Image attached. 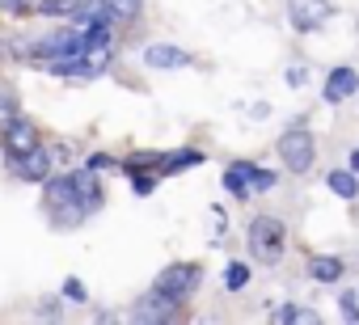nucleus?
<instances>
[{"instance_id":"nucleus-23","label":"nucleus","mask_w":359,"mask_h":325,"mask_svg":"<svg viewBox=\"0 0 359 325\" xmlns=\"http://www.w3.org/2000/svg\"><path fill=\"white\" fill-rule=\"evenodd\" d=\"M351 174H359V148L351 152Z\"/></svg>"},{"instance_id":"nucleus-13","label":"nucleus","mask_w":359,"mask_h":325,"mask_svg":"<svg viewBox=\"0 0 359 325\" xmlns=\"http://www.w3.org/2000/svg\"><path fill=\"white\" fill-rule=\"evenodd\" d=\"M97 9L114 22H135L140 9H144V0H97Z\"/></svg>"},{"instance_id":"nucleus-7","label":"nucleus","mask_w":359,"mask_h":325,"mask_svg":"<svg viewBox=\"0 0 359 325\" xmlns=\"http://www.w3.org/2000/svg\"><path fill=\"white\" fill-rule=\"evenodd\" d=\"M177 300L161 296V291H148L135 308H131V321H148V325H161V321H177Z\"/></svg>"},{"instance_id":"nucleus-19","label":"nucleus","mask_w":359,"mask_h":325,"mask_svg":"<svg viewBox=\"0 0 359 325\" xmlns=\"http://www.w3.org/2000/svg\"><path fill=\"white\" fill-rule=\"evenodd\" d=\"M304 76H309V72H304V64H296V68H287V85H304Z\"/></svg>"},{"instance_id":"nucleus-8","label":"nucleus","mask_w":359,"mask_h":325,"mask_svg":"<svg viewBox=\"0 0 359 325\" xmlns=\"http://www.w3.org/2000/svg\"><path fill=\"white\" fill-rule=\"evenodd\" d=\"M13 170H18V178H26V182H47V178H51V156H47V148L39 144V148H30L22 160H13Z\"/></svg>"},{"instance_id":"nucleus-20","label":"nucleus","mask_w":359,"mask_h":325,"mask_svg":"<svg viewBox=\"0 0 359 325\" xmlns=\"http://www.w3.org/2000/svg\"><path fill=\"white\" fill-rule=\"evenodd\" d=\"M110 165H114L110 156H93V160H89V170H110Z\"/></svg>"},{"instance_id":"nucleus-3","label":"nucleus","mask_w":359,"mask_h":325,"mask_svg":"<svg viewBox=\"0 0 359 325\" xmlns=\"http://www.w3.org/2000/svg\"><path fill=\"white\" fill-rule=\"evenodd\" d=\"M39 144H43V139H39V127H34L26 114L13 110L5 123H0V148H5L9 160H22V156H26L30 148H39Z\"/></svg>"},{"instance_id":"nucleus-21","label":"nucleus","mask_w":359,"mask_h":325,"mask_svg":"<svg viewBox=\"0 0 359 325\" xmlns=\"http://www.w3.org/2000/svg\"><path fill=\"white\" fill-rule=\"evenodd\" d=\"M18 5H22V13H26V9H43L47 0H18Z\"/></svg>"},{"instance_id":"nucleus-9","label":"nucleus","mask_w":359,"mask_h":325,"mask_svg":"<svg viewBox=\"0 0 359 325\" xmlns=\"http://www.w3.org/2000/svg\"><path fill=\"white\" fill-rule=\"evenodd\" d=\"M355 89H359V72H355V68H334L330 81H325V102L338 106V102L355 97Z\"/></svg>"},{"instance_id":"nucleus-16","label":"nucleus","mask_w":359,"mask_h":325,"mask_svg":"<svg viewBox=\"0 0 359 325\" xmlns=\"http://www.w3.org/2000/svg\"><path fill=\"white\" fill-rule=\"evenodd\" d=\"M275 321H300V325H317V312H313V308H292V304H287V308H279V312H275Z\"/></svg>"},{"instance_id":"nucleus-4","label":"nucleus","mask_w":359,"mask_h":325,"mask_svg":"<svg viewBox=\"0 0 359 325\" xmlns=\"http://www.w3.org/2000/svg\"><path fill=\"white\" fill-rule=\"evenodd\" d=\"M195 287H199V266H191V262L169 266V270H161V275L152 279V291H161V296H169V300H177V304H182Z\"/></svg>"},{"instance_id":"nucleus-12","label":"nucleus","mask_w":359,"mask_h":325,"mask_svg":"<svg viewBox=\"0 0 359 325\" xmlns=\"http://www.w3.org/2000/svg\"><path fill=\"white\" fill-rule=\"evenodd\" d=\"M309 275H313L317 283H338V279H342V258H330V254L309 258Z\"/></svg>"},{"instance_id":"nucleus-18","label":"nucleus","mask_w":359,"mask_h":325,"mask_svg":"<svg viewBox=\"0 0 359 325\" xmlns=\"http://www.w3.org/2000/svg\"><path fill=\"white\" fill-rule=\"evenodd\" d=\"M355 300H359V296H342V300H338V304H342V312H346L351 321H359V304H355Z\"/></svg>"},{"instance_id":"nucleus-22","label":"nucleus","mask_w":359,"mask_h":325,"mask_svg":"<svg viewBox=\"0 0 359 325\" xmlns=\"http://www.w3.org/2000/svg\"><path fill=\"white\" fill-rule=\"evenodd\" d=\"M0 9H5V13H22V5H18V0H0Z\"/></svg>"},{"instance_id":"nucleus-6","label":"nucleus","mask_w":359,"mask_h":325,"mask_svg":"<svg viewBox=\"0 0 359 325\" xmlns=\"http://www.w3.org/2000/svg\"><path fill=\"white\" fill-rule=\"evenodd\" d=\"M330 13H334L330 0H287V18H292V26H296L300 34L321 30V26L330 22Z\"/></svg>"},{"instance_id":"nucleus-2","label":"nucleus","mask_w":359,"mask_h":325,"mask_svg":"<svg viewBox=\"0 0 359 325\" xmlns=\"http://www.w3.org/2000/svg\"><path fill=\"white\" fill-rule=\"evenodd\" d=\"M279 160L292 170V174H309L313 160H317V144H313V131L304 123H292L283 135H279Z\"/></svg>"},{"instance_id":"nucleus-17","label":"nucleus","mask_w":359,"mask_h":325,"mask_svg":"<svg viewBox=\"0 0 359 325\" xmlns=\"http://www.w3.org/2000/svg\"><path fill=\"white\" fill-rule=\"evenodd\" d=\"M64 296H68L72 304H85V283H81V279H68V283H64Z\"/></svg>"},{"instance_id":"nucleus-1","label":"nucleus","mask_w":359,"mask_h":325,"mask_svg":"<svg viewBox=\"0 0 359 325\" xmlns=\"http://www.w3.org/2000/svg\"><path fill=\"white\" fill-rule=\"evenodd\" d=\"M245 241H250V254H254L258 262L275 266V262L283 258V249H287V228H283V220H275V216H258V220H250Z\"/></svg>"},{"instance_id":"nucleus-5","label":"nucleus","mask_w":359,"mask_h":325,"mask_svg":"<svg viewBox=\"0 0 359 325\" xmlns=\"http://www.w3.org/2000/svg\"><path fill=\"white\" fill-rule=\"evenodd\" d=\"M224 186H229L237 199H250L254 191H271V186H275V174H271V170L250 165V160H237V165L224 174Z\"/></svg>"},{"instance_id":"nucleus-14","label":"nucleus","mask_w":359,"mask_h":325,"mask_svg":"<svg viewBox=\"0 0 359 325\" xmlns=\"http://www.w3.org/2000/svg\"><path fill=\"white\" fill-rule=\"evenodd\" d=\"M325 182H330V191H334L338 199H355V195H359V182H355V174H342V170H334Z\"/></svg>"},{"instance_id":"nucleus-15","label":"nucleus","mask_w":359,"mask_h":325,"mask_svg":"<svg viewBox=\"0 0 359 325\" xmlns=\"http://www.w3.org/2000/svg\"><path fill=\"white\" fill-rule=\"evenodd\" d=\"M245 283H250V266H245V262H229V266H224V287H229V291H241Z\"/></svg>"},{"instance_id":"nucleus-10","label":"nucleus","mask_w":359,"mask_h":325,"mask_svg":"<svg viewBox=\"0 0 359 325\" xmlns=\"http://www.w3.org/2000/svg\"><path fill=\"white\" fill-rule=\"evenodd\" d=\"M144 64H148V68H187V64H191V55H187L182 47L152 43V47L144 51Z\"/></svg>"},{"instance_id":"nucleus-11","label":"nucleus","mask_w":359,"mask_h":325,"mask_svg":"<svg viewBox=\"0 0 359 325\" xmlns=\"http://www.w3.org/2000/svg\"><path fill=\"white\" fill-rule=\"evenodd\" d=\"M191 165H203V156H199L195 148H187V152H169V156H156V170H161V174H182V170H191Z\"/></svg>"}]
</instances>
